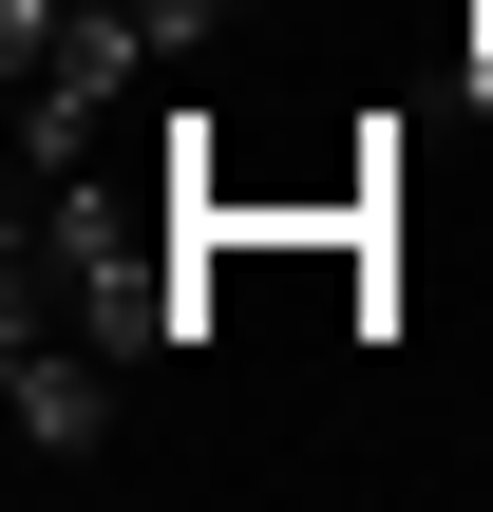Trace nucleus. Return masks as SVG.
Instances as JSON below:
<instances>
[{
	"mask_svg": "<svg viewBox=\"0 0 493 512\" xmlns=\"http://www.w3.org/2000/svg\"><path fill=\"white\" fill-rule=\"evenodd\" d=\"M0 399H19V456H38V475H95V456H114V380H95L76 323H19V342H0Z\"/></svg>",
	"mask_w": 493,
	"mask_h": 512,
	"instance_id": "1",
	"label": "nucleus"
},
{
	"mask_svg": "<svg viewBox=\"0 0 493 512\" xmlns=\"http://www.w3.org/2000/svg\"><path fill=\"white\" fill-rule=\"evenodd\" d=\"M475 114H493V19H475Z\"/></svg>",
	"mask_w": 493,
	"mask_h": 512,
	"instance_id": "2",
	"label": "nucleus"
}]
</instances>
